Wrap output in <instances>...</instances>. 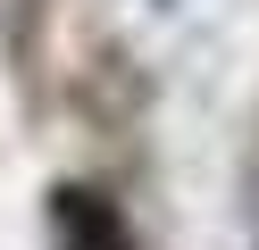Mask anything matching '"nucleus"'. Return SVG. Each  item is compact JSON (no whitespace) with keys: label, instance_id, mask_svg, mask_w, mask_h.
<instances>
[{"label":"nucleus","instance_id":"obj_1","mask_svg":"<svg viewBox=\"0 0 259 250\" xmlns=\"http://www.w3.org/2000/svg\"><path fill=\"white\" fill-rule=\"evenodd\" d=\"M51 233H59V250H134L125 217L101 192H59L51 200Z\"/></svg>","mask_w":259,"mask_h":250}]
</instances>
